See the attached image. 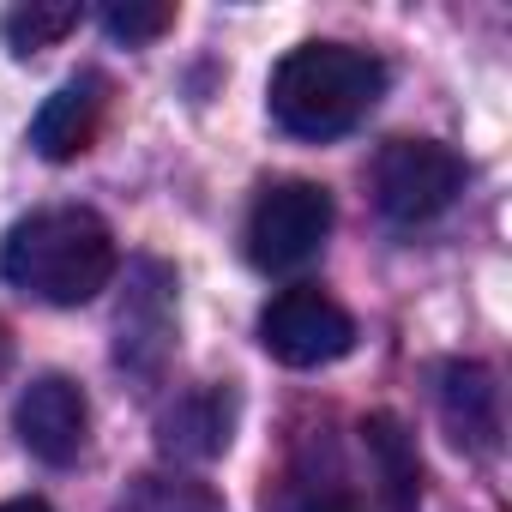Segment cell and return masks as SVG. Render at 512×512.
Masks as SVG:
<instances>
[{
  "label": "cell",
  "mask_w": 512,
  "mask_h": 512,
  "mask_svg": "<svg viewBox=\"0 0 512 512\" xmlns=\"http://www.w3.org/2000/svg\"><path fill=\"white\" fill-rule=\"evenodd\" d=\"M85 7L79 0H25V7H13L7 19H0V31H7L13 55H37V49H55L79 31Z\"/></svg>",
  "instance_id": "7c38bea8"
},
{
  "label": "cell",
  "mask_w": 512,
  "mask_h": 512,
  "mask_svg": "<svg viewBox=\"0 0 512 512\" xmlns=\"http://www.w3.org/2000/svg\"><path fill=\"white\" fill-rule=\"evenodd\" d=\"M464 193V157L440 139H392L374 169V199L392 223H428Z\"/></svg>",
  "instance_id": "277c9868"
},
{
  "label": "cell",
  "mask_w": 512,
  "mask_h": 512,
  "mask_svg": "<svg viewBox=\"0 0 512 512\" xmlns=\"http://www.w3.org/2000/svg\"><path fill=\"white\" fill-rule=\"evenodd\" d=\"M440 416L446 434L470 452H494L500 446V386L482 362H446L440 368Z\"/></svg>",
  "instance_id": "30bf717a"
},
{
  "label": "cell",
  "mask_w": 512,
  "mask_h": 512,
  "mask_svg": "<svg viewBox=\"0 0 512 512\" xmlns=\"http://www.w3.org/2000/svg\"><path fill=\"white\" fill-rule=\"evenodd\" d=\"M13 428H19V440L31 446V458H43V464H73L79 452H85V434H91V404H85V392L67 380V374H37L25 392H19V404H13Z\"/></svg>",
  "instance_id": "8992f818"
},
{
  "label": "cell",
  "mask_w": 512,
  "mask_h": 512,
  "mask_svg": "<svg viewBox=\"0 0 512 512\" xmlns=\"http://www.w3.org/2000/svg\"><path fill=\"white\" fill-rule=\"evenodd\" d=\"M260 344L284 368H326L356 350V320L314 284L278 290L260 314Z\"/></svg>",
  "instance_id": "5b68a950"
},
{
  "label": "cell",
  "mask_w": 512,
  "mask_h": 512,
  "mask_svg": "<svg viewBox=\"0 0 512 512\" xmlns=\"http://www.w3.org/2000/svg\"><path fill=\"white\" fill-rule=\"evenodd\" d=\"M386 97V67L350 43H302L272 73V121L290 139H338Z\"/></svg>",
  "instance_id": "7a4b0ae2"
},
{
  "label": "cell",
  "mask_w": 512,
  "mask_h": 512,
  "mask_svg": "<svg viewBox=\"0 0 512 512\" xmlns=\"http://www.w3.org/2000/svg\"><path fill=\"white\" fill-rule=\"evenodd\" d=\"M169 25H175V7H169V0H109V7H103V31H109L115 43H127V49L157 43Z\"/></svg>",
  "instance_id": "5bb4252c"
},
{
  "label": "cell",
  "mask_w": 512,
  "mask_h": 512,
  "mask_svg": "<svg viewBox=\"0 0 512 512\" xmlns=\"http://www.w3.org/2000/svg\"><path fill=\"white\" fill-rule=\"evenodd\" d=\"M229 440H235V392H229V386H199V392L175 398V404L157 416V446H163V458L205 464V458L229 452Z\"/></svg>",
  "instance_id": "ba28073f"
},
{
  "label": "cell",
  "mask_w": 512,
  "mask_h": 512,
  "mask_svg": "<svg viewBox=\"0 0 512 512\" xmlns=\"http://www.w3.org/2000/svg\"><path fill=\"white\" fill-rule=\"evenodd\" d=\"M332 235V193L320 181H272L247 211V260L260 272H296Z\"/></svg>",
  "instance_id": "3957f363"
},
{
  "label": "cell",
  "mask_w": 512,
  "mask_h": 512,
  "mask_svg": "<svg viewBox=\"0 0 512 512\" xmlns=\"http://www.w3.org/2000/svg\"><path fill=\"white\" fill-rule=\"evenodd\" d=\"M115 332H121L115 338L121 368L151 374L169 356V338H175V278H169V266H157V260H139L133 266L127 302L115 314Z\"/></svg>",
  "instance_id": "52a82bcc"
},
{
  "label": "cell",
  "mask_w": 512,
  "mask_h": 512,
  "mask_svg": "<svg viewBox=\"0 0 512 512\" xmlns=\"http://www.w3.org/2000/svg\"><path fill=\"white\" fill-rule=\"evenodd\" d=\"M0 512H55V506L37 500V494H19V500H0Z\"/></svg>",
  "instance_id": "9a60e30c"
},
{
  "label": "cell",
  "mask_w": 512,
  "mask_h": 512,
  "mask_svg": "<svg viewBox=\"0 0 512 512\" xmlns=\"http://www.w3.org/2000/svg\"><path fill=\"white\" fill-rule=\"evenodd\" d=\"M103 79L97 73H79V79H67L43 109H37V121H31V145H37V157H49V163H73L79 151H91V139H97V127H103Z\"/></svg>",
  "instance_id": "9c48e42d"
},
{
  "label": "cell",
  "mask_w": 512,
  "mask_h": 512,
  "mask_svg": "<svg viewBox=\"0 0 512 512\" xmlns=\"http://www.w3.org/2000/svg\"><path fill=\"white\" fill-rule=\"evenodd\" d=\"M314 512H362V506H356V500H320Z\"/></svg>",
  "instance_id": "2e32d148"
},
{
  "label": "cell",
  "mask_w": 512,
  "mask_h": 512,
  "mask_svg": "<svg viewBox=\"0 0 512 512\" xmlns=\"http://www.w3.org/2000/svg\"><path fill=\"white\" fill-rule=\"evenodd\" d=\"M13 362V338H7V326H0V368Z\"/></svg>",
  "instance_id": "e0dca14e"
},
{
  "label": "cell",
  "mask_w": 512,
  "mask_h": 512,
  "mask_svg": "<svg viewBox=\"0 0 512 512\" xmlns=\"http://www.w3.org/2000/svg\"><path fill=\"white\" fill-rule=\"evenodd\" d=\"M121 512H223V500L187 476H139L121 494Z\"/></svg>",
  "instance_id": "4fadbf2b"
},
{
  "label": "cell",
  "mask_w": 512,
  "mask_h": 512,
  "mask_svg": "<svg viewBox=\"0 0 512 512\" xmlns=\"http://www.w3.org/2000/svg\"><path fill=\"white\" fill-rule=\"evenodd\" d=\"M121 266V247H115V229L85 211V205H49V211H31L7 229L0 241V278L13 290H25L31 302H49V308H85L109 290Z\"/></svg>",
  "instance_id": "6da1fadb"
},
{
  "label": "cell",
  "mask_w": 512,
  "mask_h": 512,
  "mask_svg": "<svg viewBox=\"0 0 512 512\" xmlns=\"http://www.w3.org/2000/svg\"><path fill=\"white\" fill-rule=\"evenodd\" d=\"M362 440H368V452H374V464H380V488H386L392 512H416L422 464H416V446H410L404 422L380 410V416H368V422H362Z\"/></svg>",
  "instance_id": "8fae6325"
}]
</instances>
